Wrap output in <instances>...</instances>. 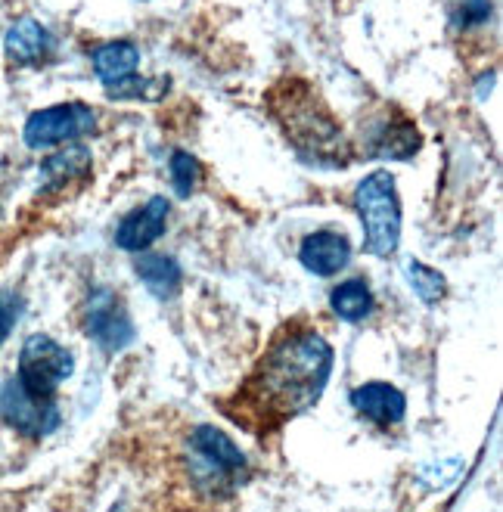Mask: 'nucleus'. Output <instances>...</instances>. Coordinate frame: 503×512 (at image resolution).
<instances>
[{"label":"nucleus","mask_w":503,"mask_h":512,"mask_svg":"<svg viewBox=\"0 0 503 512\" xmlns=\"http://www.w3.org/2000/svg\"><path fill=\"white\" fill-rule=\"evenodd\" d=\"M333 373V345L311 326H289L236 391L227 413L255 435L280 429L286 419L311 410Z\"/></svg>","instance_id":"f257e3e1"},{"label":"nucleus","mask_w":503,"mask_h":512,"mask_svg":"<svg viewBox=\"0 0 503 512\" xmlns=\"http://www.w3.org/2000/svg\"><path fill=\"white\" fill-rule=\"evenodd\" d=\"M268 106L274 122L292 143V149L305 162L342 168L351 162V143L333 112L320 103V97L305 81H280L271 94Z\"/></svg>","instance_id":"f03ea898"},{"label":"nucleus","mask_w":503,"mask_h":512,"mask_svg":"<svg viewBox=\"0 0 503 512\" xmlns=\"http://www.w3.org/2000/svg\"><path fill=\"white\" fill-rule=\"evenodd\" d=\"M354 208L364 227V252L373 258H389L401 246V199L395 177L389 171H370L358 190Z\"/></svg>","instance_id":"7ed1b4c3"},{"label":"nucleus","mask_w":503,"mask_h":512,"mask_svg":"<svg viewBox=\"0 0 503 512\" xmlns=\"http://www.w3.org/2000/svg\"><path fill=\"white\" fill-rule=\"evenodd\" d=\"M190 472L196 475V485L209 494H230L246 481L249 460L243 450L233 444V438L215 426H199L190 432Z\"/></svg>","instance_id":"20e7f679"},{"label":"nucleus","mask_w":503,"mask_h":512,"mask_svg":"<svg viewBox=\"0 0 503 512\" xmlns=\"http://www.w3.org/2000/svg\"><path fill=\"white\" fill-rule=\"evenodd\" d=\"M75 373V357L66 345L38 333L28 336L19 351V373L16 379L41 398H56V388Z\"/></svg>","instance_id":"39448f33"},{"label":"nucleus","mask_w":503,"mask_h":512,"mask_svg":"<svg viewBox=\"0 0 503 512\" xmlns=\"http://www.w3.org/2000/svg\"><path fill=\"white\" fill-rule=\"evenodd\" d=\"M97 131V112L87 103H56L28 115L22 140L28 149L66 146Z\"/></svg>","instance_id":"423d86ee"},{"label":"nucleus","mask_w":503,"mask_h":512,"mask_svg":"<svg viewBox=\"0 0 503 512\" xmlns=\"http://www.w3.org/2000/svg\"><path fill=\"white\" fill-rule=\"evenodd\" d=\"M0 419L28 438H44L59 429L63 413H59L56 398H41L28 391L16 376L0 388Z\"/></svg>","instance_id":"0eeeda50"},{"label":"nucleus","mask_w":503,"mask_h":512,"mask_svg":"<svg viewBox=\"0 0 503 512\" xmlns=\"http://www.w3.org/2000/svg\"><path fill=\"white\" fill-rule=\"evenodd\" d=\"M84 329L103 351L115 354L134 342V320L112 289H94L84 305Z\"/></svg>","instance_id":"6e6552de"},{"label":"nucleus","mask_w":503,"mask_h":512,"mask_svg":"<svg viewBox=\"0 0 503 512\" xmlns=\"http://www.w3.org/2000/svg\"><path fill=\"white\" fill-rule=\"evenodd\" d=\"M168 215H171V202L165 196H153L150 202L134 208L131 215H125L122 224L115 227V246L137 255L146 252L165 233Z\"/></svg>","instance_id":"1a4fd4ad"},{"label":"nucleus","mask_w":503,"mask_h":512,"mask_svg":"<svg viewBox=\"0 0 503 512\" xmlns=\"http://www.w3.org/2000/svg\"><path fill=\"white\" fill-rule=\"evenodd\" d=\"M351 407L358 410L364 419H370L379 429L398 426L407 413V398L404 391L395 388L392 382H367L351 391Z\"/></svg>","instance_id":"9d476101"},{"label":"nucleus","mask_w":503,"mask_h":512,"mask_svg":"<svg viewBox=\"0 0 503 512\" xmlns=\"http://www.w3.org/2000/svg\"><path fill=\"white\" fill-rule=\"evenodd\" d=\"M299 261L314 277H336L351 261V243L345 233L336 230L308 233L299 246Z\"/></svg>","instance_id":"9b49d317"},{"label":"nucleus","mask_w":503,"mask_h":512,"mask_svg":"<svg viewBox=\"0 0 503 512\" xmlns=\"http://www.w3.org/2000/svg\"><path fill=\"white\" fill-rule=\"evenodd\" d=\"M91 149L81 143H66L59 153L47 156L38 168V184L41 193H59L69 184H81V180L91 177Z\"/></svg>","instance_id":"f8f14e48"},{"label":"nucleus","mask_w":503,"mask_h":512,"mask_svg":"<svg viewBox=\"0 0 503 512\" xmlns=\"http://www.w3.org/2000/svg\"><path fill=\"white\" fill-rule=\"evenodd\" d=\"M4 53L16 66H41L53 53V35L50 28L38 19H16L4 35Z\"/></svg>","instance_id":"ddd939ff"},{"label":"nucleus","mask_w":503,"mask_h":512,"mask_svg":"<svg viewBox=\"0 0 503 512\" xmlns=\"http://www.w3.org/2000/svg\"><path fill=\"white\" fill-rule=\"evenodd\" d=\"M423 137L420 128L404 115L389 118L386 125H379L376 134L370 137V156L373 159H389V162H407L413 159V153H420Z\"/></svg>","instance_id":"4468645a"},{"label":"nucleus","mask_w":503,"mask_h":512,"mask_svg":"<svg viewBox=\"0 0 503 512\" xmlns=\"http://www.w3.org/2000/svg\"><path fill=\"white\" fill-rule=\"evenodd\" d=\"M91 63H94V72L97 78L112 87L118 81H125L131 75H137V66H140V50L137 44L131 41H106L100 47L91 50Z\"/></svg>","instance_id":"2eb2a0df"},{"label":"nucleus","mask_w":503,"mask_h":512,"mask_svg":"<svg viewBox=\"0 0 503 512\" xmlns=\"http://www.w3.org/2000/svg\"><path fill=\"white\" fill-rule=\"evenodd\" d=\"M134 274L162 301L174 298L184 283V267L177 264V258H171V255H140V258H134Z\"/></svg>","instance_id":"dca6fc26"},{"label":"nucleus","mask_w":503,"mask_h":512,"mask_svg":"<svg viewBox=\"0 0 503 512\" xmlns=\"http://www.w3.org/2000/svg\"><path fill=\"white\" fill-rule=\"evenodd\" d=\"M330 308L339 320L358 323V320L370 317V311L376 308V298H373V289L367 286V280L354 277V280H345L333 289Z\"/></svg>","instance_id":"f3484780"},{"label":"nucleus","mask_w":503,"mask_h":512,"mask_svg":"<svg viewBox=\"0 0 503 512\" xmlns=\"http://www.w3.org/2000/svg\"><path fill=\"white\" fill-rule=\"evenodd\" d=\"M404 274H407V280H410V289L417 292L420 301H426V305H438V301L445 298V292H448L445 274H438L435 267H429V264H423V261H417V258H410V261L404 264Z\"/></svg>","instance_id":"a211bd4d"},{"label":"nucleus","mask_w":503,"mask_h":512,"mask_svg":"<svg viewBox=\"0 0 503 512\" xmlns=\"http://www.w3.org/2000/svg\"><path fill=\"white\" fill-rule=\"evenodd\" d=\"M168 78H140V75H131L125 81H118L112 87H106V94L112 100H146V103H153V100H162L168 94Z\"/></svg>","instance_id":"6ab92c4d"},{"label":"nucleus","mask_w":503,"mask_h":512,"mask_svg":"<svg viewBox=\"0 0 503 512\" xmlns=\"http://www.w3.org/2000/svg\"><path fill=\"white\" fill-rule=\"evenodd\" d=\"M168 171H171V184H174L177 196L187 199L196 193L199 180H202V165L193 153H187V149H174L168 159Z\"/></svg>","instance_id":"aec40b11"},{"label":"nucleus","mask_w":503,"mask_h":512,"mask_svg":"<svg viewBox=\"0 0 503 512\" xmlns=\"http://www.w3.org/2000/svg\"><path fill=\"white\" fill-rule=\"evenodd\" d=\"M491 16H494L491 0H460V7L454 10V25L469 32V28H482L485 22H491Z\"/></svg>","instance_id":"412c9836"},{"label":"nucleus","mask_w":503,"mask_h":512,"mask_svg":"<svg viewBox=\"0 0 503 512\" xmlns=\"http://www.w3.org/2000/svg\"><path fill=\"white\" fill-rule=\"evenodd\" d=\"M463 472V463L460 460H438V463H429L420 478L426 481L429 488H448L457 481V475Z\"/></svg>","instance_id":"4be33fe9"},{"label":"nucleus","mask_w":503,"mask_h":512,"mask_svg":"<svg viewBox=\"0 0 503 512\" xmlns=\"http://www.w3.org/2000/svg\"><path fill=\"white\" fill-rule=\"evenodd\" d=\"M16 317H19V308L13 305V301H0V345L7 342V336H10V329H13Z\"/></svg>","instance_id":"5701e85b"}]
</instances>
